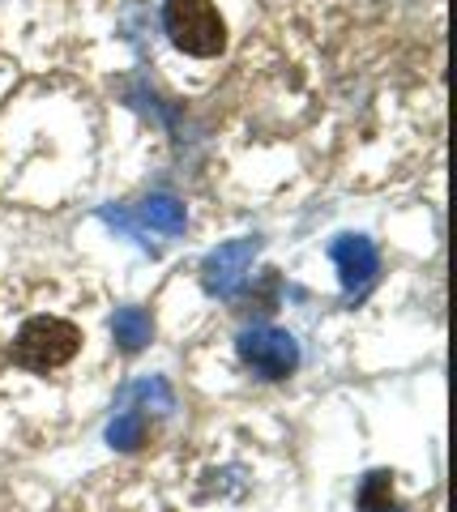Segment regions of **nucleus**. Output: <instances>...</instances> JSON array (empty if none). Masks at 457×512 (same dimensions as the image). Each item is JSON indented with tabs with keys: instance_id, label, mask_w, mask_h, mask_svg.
Instances as JSON below:
<instances>
[{
	"instance_id": "nucleus-7",
	"label": "nucleus",
	"mask_w": 457,
	"mask_h": 512,
	"mask_svg": "<svg viewBox=\"0 0 457 512\" xmlns=\"http://www.w3.org/2000/svg\"><path fill=\"white\" fill-rule=\"evenodd\" d=\"M141 222H146L150 231H163V235H180L184 231V222H188V214H184V205L176 201V197H146L141 201Z\"/></svg>"
},
{
	"instance_id": "nucleus-4",
	"label": "nucleus",
	"mask_w": 457,
	"mask_h": 512,
	"mask_svg": "<svg viewBox=\"0 0 457 512\" xmlns=\"http://www.w3.org/2000/svg\"><path fill=\"white\" fill-rule=\"evenodd\" d=\"M257 252H261L257 235L218 244L206 261H201V286H206L210 295H218V299H231L235 291H240V282H244V274H248V265H252V256Z\"/></svg>"
},
{
	"instance_id": "nucleus-6",
	"label": "nucleus",
	"mask_w": 457,
	"mask_h": 512,
	"mask_svg": "<svg viewBox=\"0 0 457 512\" xmlns=\"http://www.w3.org/2000/svg\"><path fill=\"white\" fill-rule=\"evenodd\" d=\"M112 333H116L124 355H137V350H146L150 338H154V320H150V312H141V308H120L116 320H112Z\"/></svg>"
},
{
	"instance_id": "nucleus-1",
	"label": "nucleus",
	"mask_w": 457,
	"mask_h": 512,
	"mask_svg": "<svg viewBox=\"0 0 457 512\" xmlns=\"http://www.w3.org/2000/svg\"><path fill=\"white\" fill-rule=\"evenodd\" d=\"M82 350V329L60 316H30L13 338V363L26 372H56Z\"/></svg>"
},
{
	"instance_id": "nucleus-3",
	"label": "nucleus",
	"mask_w": 457,
	"mask_h": 512,
	"mask_svg": "<svg viewBox=\"0 0 457 512\" xmlns=\"http://www.w3.org/2000/svg\"><path fill=\"white\" fill-rule=\"evenodd\" d=\"M235 350H240V359L257 372L261 380H287L295 367H299V342L291 338L287 329H244L240 342H235Z\"/></svg>"
},
{
	"instance_id": "nucleus-9",
	"label": "nucleus",
	"mask_w": 457,
	"mask_h": 512,
	"mask_svg": "<svg viewBox=\"0 0 457 512\" xmlns=\"http://www.w3.org/2000/svg\"><path fill=\"white\" fill-rule=\"evenodd\" d=\"M107 444L120 448V453H133V448H141V444H146V419H141L137 410L116 414V419L107 423Z\"/></svg>"
},
{
	"instance_id": "nucleus-2",
	"label": "nucleus",
	"mask_w": 457,
	"mask_h": 512,
	"mask_svg": "<svg viewBox=\"0 0 457 512\" xmlns=\"http://www.w3.org/2000/svg\"><path fill=\"white\" fill-rule=\"evenodd\" d=\"M163 26L171 43L188 56L210 60L227 47V22L214 9V0H167L163 5Z\"/></svg>"
},
{
	"instance_id": "nucleus-8",
	"label": "nucleus",
	"mask_w": 457,
	"mask_h": 512,
	"mask_svg": "<svg viewBox=\"0 0 457 512\" xmlns=\"http://www.w3.org/2000/svg\"><path fill=\"white\" fill-rule=\"evenodd\" d=\"M359 512H398L393 504V474L389 470H372L359 483Z\"/></svg>"
},
{
	"instance_id": "nucleus-5",
	"label": "nucleus",
	"mask_w": 457,
	"mask_h": 512,
	"mask_svg": "<svg viewBox=\"0 0 457 512\" xmlns=\"http://www.w3.org/2000/svg\"><path fill=\"white\" fill-rule=\"evenodd\" d=\"M329 256H334L338 278H342L346 291H364V286L376 278V248L364 235H338Z\"/></svg>"
},
{
	"instance_id": "nucleus-10",
	"label": "nucleus",
	"mask_w": 457,
	"mask_h": 512,
	"mask_svg": "<svg viewBox=\"0 0 457 512\" xmlns=\"http://www.w3.org/2000/svg\"><path fill=\"white\" fill-rule=\"evenodd\" d=\"M129 397H137V402L154 406L159 414H171V410H176V397H171V389H167V380H163V376H150V380H141L137 389H129Z\"/></svg>"
}]
</instances>
